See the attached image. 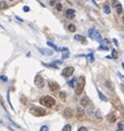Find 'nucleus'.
I'll use <instances>...</instances> for the list:
<instances>
[{
    "mask_svg": "<svg viewBox=\"0 0 124 131\" xmlns=\"http://www.w3.org/2000/svg\"><path fill=\"white\" fill-rule=\"evenodd\" d=\"M39 51L41 52V53H44V54H52L53 53L52 50H44V49H41V48L39 49Z\"/></svg>",
    "mask_w": 124,
    "mask_h": 131,
    "instance_id": "13",
    "label": "nucleus"
},
{
    "mask_svg": "<svg viewBox=\"0 0 124 131\" xmlns=\"http://www.w3.org/2000/svg\"><path fill=\"white\" fill-rule=\"evenodd\" d=\"M68 30L69 31H72V32H74V31H76V27L74 26V25H68Z\"/></svg>",
    "mask_w": 124,
    "mask_h": 131,
    "instance_id": "17",
    "label": "nucleus"
},
{
    "mask_svg": "<svg viewBox=\"0 0 124 131\" xmlns=\"http://www.w3.org/2000/svg\"><path fill=\"white\" fill-rule=\"evenodd\" d=\"M56 8H57V10H58V11H60V10L63 9V5H62V3H57Z\"/></svg>",
    "mask_w": 124,
    "mask_h": 131,
    "instance_id": "21",
    "label": "nucleus"
},
{
    "mask_svg": "<svg viewBox=\"0 0 124 131\" xmlns=\"http://www.w3.org/2000/svg\"><path fill=\"white\" fill-rule=\"evenodd\" d=\"M55 3H56V1H50V5H52V6H54Z\"/></svg>",
    "mask_w": 124,
    "mask_h": 131,
    "instance_id": "29",
    "label": "nucleus"
},
{
    "mask_svg": "<svg viewBox=\"0 0 124 131\" xmlns=\"http://www.w3.org/2000/svg\"><path fill=\"white\" fill-rule=\"evenodd\" d=\"M48 87H49V89L52 90V91H57V90L59 89V84L57 82H54V81H49Z\"/></svg>",
    "mask_w": 124,
    "mask_h": 131,
    "instance_id": "7",
    "label": "nucleus"
},
{
    "mask_svg": "<svg viewBox=\"0 0 124 131\" xmlns=\"http://www.w3.org/2000/svg\"><path fill=\"white\" fill-rule=\"evenodd\" d=\"M59 97H60V99L65 100V98H66V96H65V92H60V93H59Z\"/></svg>",
    "mask_w": 124,
    "mask_h": 131,
    "instance_id": "22",
    "label": "nucleus"
},
{
    "mask_svg": "<svg viewBox=\"0 0 124 131\" xmlns=\"http://www.w3.org/2000/svg\"><path fill=\"white\" fill-rule=\"evenodd\" d=\"M107 47H106V46H101V47H100V50H107Z\"/></svg>",
    "mask_w": 124,
    "mask_h": 131,
    "instance_id": "24",
    "label": "nucleus"
},
{
    "mask_svg": "<svg viewBox=\"0 0 124 131\" xmlns=\"http://www.w3.org/2000/svg\"><path fill=\"white\" fill-rule=\"evenodd\" d=\"M74 83H75V79H73L71 82H69V86L71 87H74Z\"/></svg>",
    "mask_w": 124,
    "mask_h": 131,
    "instance_id": "25",
    "label": "nucleus"
},
{
    "mask_svg": "<svg viewBox=\"0 0 124 131\" xmlns=\"http://www.w3.org/2000/svg\"><path fill=\"white\" fill-rule=\"evenodd\" d=\"M75 40H77V41L85 42V38L83 37V36H79V35H76V36H75Z\"/></svg>",
    "mask_w": 124,
    "mask_h": 131,
    "instance_id": "12",
    "label": "nucleus"
},
{
    "mask_svg": "<svg viewBox=\"0 0 124 131\" xmlns=\"http://www.w3.org/2000/svg\"><path fill=\"white\" fill-rule=\"evenodd\" d=\"M24 11H29V7H24Z\"/></svg>",
    "mask_w": 124,
    "mask_h": 131,
    "instance_id": "27",
    "label": "nucleus"
},
{
    "mask_svg": "<svg viewBox=\"0 0 124 131\" xmlns=\"http://www.w3.org/2000/svg\"><path fill=\"white\" fill-rule=\"evenodd\" d=\"M112 58H114V59H116L118 58V52H116V50H112Z\"/></svg>",
    "mask_w": 124,
    "mask_h": 131,
    "instance_id": "20",
    "label": "nucleus"
},
{
    "mask_svg": "<svg viewBox=\"0 0 124 131\" xmlns=\"http://www.w3.org/2000/svg\"><path fill=\"white\" fill-rule=\"evenodd\" d=\"M75 10L74 9H67L66 10V17L68 18V19H73L74 17H75Z\"/></svg>",
    "mask_w": 124,
    "mask_h": 131,
    "instance_id": "9",
    "label": "nucleus"
},
{
    "mask_svg": "<svg viewBox=\"0 0 124 131\" xmlns=\"http://www.w3.org/2000/svg\"><path fill=\"white\" fill-rule=\"evenodd\" d=\"M84 87H85V78L79 77L78 81L76 83V89H75L76 94H81L83 92V90H84Z\"/></svg>",
    "mask_w": 124,
    "mask_h": 131,
    "instance_id": "2",
    "label": "nucleus"
},
{
    "mask_svg": "<svg viewBox=\"0 0 124 131\" xmlns=\"http://www.w3.org/2000/svg\"><path fill=\"white\" fill-rule=\"evenodd\" d=\"M108 121L110 122H115L116 121V115H115V113H112V115H108Z\"/></svg>",
    "mask_w": 124,
    "mask_h": 131,
    "instance_id": "11",
    "label": "nucleus"
},
{
    "mask_svg": "<svg viewBox=\"0 0 124 131\" xmlns=\"http://www.w3.org/2000/svg\"><path fill=\"white\" fill-rule=\"evenodd\" d=\"M74 67H66L65 69H63V71H62V76H64V77H66V78H68V77H71L73 73H74Z\"/></svg>",
    "mask_w": 124,
    "mask_h": 131,
    "instance_id": "5",
    "label": "nucleus"
},
{
    "mask_svg": "<svg viewBox=\"0 0 124 131\" xmlns=\"http://www.w3.org/2000/svg\"><path fill=\"white\" fill-rule=\"evenodd\" d=\"M35 84H36V87H38V88H42L44 84H45L44 78H42L40 74H37L36 77H35Z\"/></svg>",
    "mask_w": 124,
    "mask_h": 131,
    "instance_id": "6",
    "label": "nucleus"
},
{
    "mask_svg": "<svg viewBox=\"0 0 124 131\" xmlns=\"http://www.w3.org/2000/svg\"><path fill=\"white\" fill-rule=\"evenodd\" d=\"M39 102L41 103L42 105L47 107V108H52V107H54V105H56L55 99H54L53 97H49V96H44V97H41V98L39 99Z\"/></svg>",
    "mask_w": 124,
    "mask_h": 131,
    "instance_id": "1",
    "label": "nucleus"
},
{
    "mask_svg": "<svg viewBox=\"0 0 124 131\" xmlns=\"http://www.w3.org/2000/svg\"><path fill=\"white\" fill-rule=\"evenodd\" d=\"M115 7H116V10H118V13H120V15H121L122 13V6L121 5H120V3H116V5H115Z\"/></svg>",
    "mask_w": 124,
    "mask_h": 131,
    "instance_id": "14",
    "label": "nucleus"
},
{
    "mask_svg": "<svg viewBox=\"0 0 124 131\" xmlns=\"http://www.w3.org/2000/svg\"><path fill=\"white\" fill-rule=\"evenodd\" d=\"M78 131H87V129L85 128V127H81V128L78 129Z\"/></svg>",
    "mask_w": 124,
    "mask_h": 131,
    "instance_id": "26",
    "label": "nucleus"
},
{
    "mask_svg": "<svg viewBox=\"0 0 124 131\" xmlns=\"http://www.w3.org/2000/svg\"><path fill=\"white\" fill-rule=\"evenodd\" d=\"M104 12L105 13H110V12H111V9H110V7H108L107 5H105V6H104Z\"/></svg>",
    "mask_w": 124,
    "mask_h": 131,
    "instance_id": "19",
    "label": "nucleus"
},
{
    "mask_svg": "<svg viewBox=\"0 0 124 131\" xmlns=\"http://www.w3.org/2000/svg\"><path fill=\"white\" fill-rule=\"evenodd\" d=\"M29 112L31 115H36V117H42V115H46V110L40 108V107H33V108L29 110Z\"/></svg>",
    "mask_w": 124,
    "mask_h": 131,
    "instance_id": "4",
    "label": "nucleus"
},
{
    "mask_svg": "<svg viewBox=\"0 0 124 131\" xmlns=\"http://www.w3.org/2000/svg\"><path fill=\"white\" fill-rule=\"evenodd\" d=\"M40 131H48V127L47 126H42L41 128H40Z\"/></svg>",
    "mask_w": 124,
    "mask_h": 131,
    "instance_id": "23",
    "label": "nucleus"
},
{
    "mask_svg": "<svg viewBox=\"0 0 124 131\" xmlns=\"http://www.w3.org/2000/svg\"><path fill=\"white\" fill-rule=\"evenodd\" d=\"M116 131H123V130H122V129H118V130H116Z\"/></svg>",
    "mask_w": 124,
    "mask_h": 131,
    "instance_id": "31",
    "label": "nucleus"
},
{
    "mask_svg": "<svg viewBox=\"0 0 124 131\" xmlns=\"http://www.w3.org/2000/svg\"><path fill=\"white\" fill-rule=\"evenodd\" d=\"M7 3L5 2V1H1V2H0V10H2V9H6L7 8Z\"/></svg>",
    "mask_w": 124,
    "mask_h": 131,
    "instance_id": "15",
    "label": "nucleus"
},
{
    "mask_svg": "<svg viewBox=\"0 0 124 131\" xmlns=\"http://www.w3.org/2000/svg\"><path fill=\"white\" fill-rule=\"evenodd\" d=\"M88 36H89V38L93 39V40H96L97 42H102L103 41V39H102V36L101 33L94 29H89L88 30Z\"/></svg>",
    "mask_w": 124,
    "mask_h": 131,
    "instance_id": "3",
    "label": "nucleus"
},
{
    "mask_svg": "<svg viewBox=\"0 0 124 131\" xmlns=\"http://www.w3.org/2000/svg\"><path fill=\"white\" fill-rule=\"evenodd\" d=\"M98 97H100L101 100H103V101H107V98H106V97H105L102 92H98Z\"/></svg>",
    "mask_w": 124,
    "mask_h": 131,
    "instance_id": "16",
    "label": "nucleus"
},
{
    "mask_svg": "<svg viewBox=\"0 0 124 131\" xmlns=\"http://www.w3.org/2000/svg\"><path fill=\"white\" fill-rule=\"evenodd\" d=\"M73 115V110L71 108H66L65 111H64V117L65 118H71Z\"/></svg>",
    "mask_w": 124,
    "mask_h": 131,
    "instance_id": "10",
    "label": "nucleus"
},
{
    "mask_svg": "<svg viewBox=\"0 0 124 131\" xmlns=\"http://www.w3.org/2000/svg\"><path fill=\"white\" fill-rule=\"evenodd\" d=\"M62 131H72V127L69 125H66L64 128H63V130Z\"/></svg>",
    "mask_w": 124,
    "mask_h": 131,
    "instance_id": "18",
    "label": "nucleus"
},
{
    "mask_svg": "<svg viewBox=\"0 0 124 131\" xmlns=\"http://www.w3.org/2000/svg\"><path fill=\"white\" fill-rule=\"evenodd\" d=\"M113 40H114V43H115V45L118 46V41H116V39H113Z\"/></svg>",
    "mask_w": 124,
    "mask_h": 131,
    "instance_id": "30",
    "label": "nucleus"
},
{
    "mask_svg": "<svg viewBox=\"0 0 124 131\" xmlns=\"http://www.w3.org/2000/svg\"><path fill=\"white\" fill-rule=\"evenodd\" d=\"M0 78H1V79H2L3 81H6V80H7V78L5 77V76H1V77H0Z\"/></svg>",
    "mask_w": 124,
    "mask_h": 131,
    "instance_id": "28",
    "label": "nucleus"
},
{
    "mask_svg": "<svg viewBox=\"0 0 124 131\" xmlns=\"http://www.w3.org/2000/svg\"><path fill=\"white\" fill-rule=\"evenodd\" d=\"M89 102H91V100H89V98H88L87 96H84L82 99H81V105H82L83 107H88Z\"/></svg>",
    "mask_w": 124,
    "mask_h": 131,
    "instance_id": "8",
    "label": "nucleus"
}]
</instances>
